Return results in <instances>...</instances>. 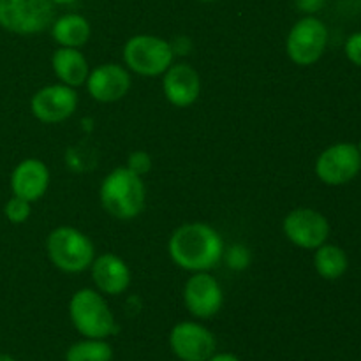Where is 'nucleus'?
I'll return each mask as SVG.
<instances>
[{
  "instance_id": "nucleus-25",
  "label": "nucleus",
  "mask_w": 361,
  "mask_h": 361,
  "mask_svg": "<svg viewBox=\"0 0 361 361\" xmlns=\"http://www.w3.org/2000/svg\"><path fill=\"white\" fill-rule=\"evenodd\" d=\"M207 361H242L233 353H214Z\"/></svg>"
},
{
  "instance_id": "nucleus-19",
  "label": "nucleus",
  "mask_w": 361,
  "mask_h": 361,
  "mask_svg": "<svg viewBox=\"0 0 361 361\" xmlns=\"http://www.w3.org/2000/svg\"><path fill=\"white\" fill-rule=\"evenodd\" d=\"M314 268L324 281H337L348 271L349 257L342 247L323 243L314 254Z\"/></svg>"
},
{
  "instance_id": "nucleus-9",
  "label": "nucleus",
  "mask_w": 361,
  "mask_h": 361,
  "mask_svg": "<svg viewBox=\"0 0 361 361\" xmlns=\"http://www.w3.org/2000/svg\"><path fill=\"white\" fill-rule=\"evenodd\" d=\"M284 235L291 243L305 250H316L330 236V222L314 208H296L284 219Z\"/></svg>"
},
{
  "instance_id": "nucleus-6",
  "label": "nucleus",
  "mask_w": 361,
  "mask_h": 361,
  "mask_svg": "<svg viewBox=\"0 0 361 361\" xmlns=\"http://www.w3.org/2000/svg\"><path fill=\"white\" fill-rule=\"evenodd\" d=\"M55 11L49 0H0V27L18 35H34L51 27Z\"/></svg>"
},
{
  "instance_id": "nucleus-13",
  "label": "nucleus",
  "mask_w": 361,
  "mask_h": 361,
  "mask_svg": "<svg viewBox=\"0 0 361 361\" xmlns=\"http://www.w3.org/2000/svg\"><path fill=\"white\" fill-rule=\"evenodd\" d=\"M87 88L99 102L120 101L130 88V74L118 63H102L88 73Z\"/></svg>"
},
{
  "instance_id": "nucleus-2",
  "label": "nucleus",
  "mask_w": 361,
  "mask_h": 361,
  "mask_svg": "<svg viewBox=\"0 0 361 361\" xmlns=\"http://www.w3.org/2000/svg\"><path fill=\"white\" fill-rule=\"evenodd\" d=\"M147 189L140 175L129 168H116L102 180L101 204L109 215L130 221L143 212Z\"/></svg>"
},
{
  "instance_id": "nucleus-28",
  "label": "nucleus",
  "mask_w": 361,
  "mask_h": 361,
  "mask_svg": "<svg viewBox=\"0 0 361 361\" xmlns=\"http://www.w3.org/2000/svg\"><path fill=\"white\" fill-rule=\"evenodd\" d=\"M200 2H215V0H200Z\"/></svg>"
},
{
  "instance_id": "nucleus-1",
  "label": "nucleus",
  "mask_w": 361,
  "mask_h": 361,
  "mask_svg": "<svg viewBox=\"0 0 361 361\" xmlns=\"http://www.w3.org/2000/svg\"><path fill=\"white\" fill-rule=\"evenodd\" d=\"M173 263L182 270L210 271L224 256L222 236L204 222H187L175 229L168 243Z\"/></svg>"
},
{
  "instance_id": "nucleus-4",
  "label": "nucleus",
  "mask_w": 361,
  "mask_h": 361,
  "mask_svg": "<svg viewBox=\"0 0 361 361\" xmlns=\"http://www.w3.org/2000/svg\"><path fill=\"white\" fill-rule=\"evenodd\" d=\"M46 252L53 267L66 274H80L92 267L95 259V247L92 240L80 229L56 228L46 240Z\"/></svg>"
},
{
  "instance_id": "nucleus-23",
  "label": "nucleus",
  "mask_w": 361,
  "mask_h": 361,
  "mask_svg": "<svg viewBox=\"0 0 361 361\" xmlns=\"http://www.w3.org/2000/svg\"><path fill=\"white\" fill-rule=\"evenodd\" d=\"M345 56L349 59V62L355 63L356 67H361V32H355L348 37L344 46Z\"/></svg>"
},
{
  "instance_id": "nucleus-27",
  "label": "nucleus",
  "mask_w": 361,
  "mask_h": 361,
  "mask_svg": "<svg viewBox=\"0 0 361 361\" xmlns=\"http://www.w3.org/2000/svg\"><path fill=\"white\" fill-rule=\"evenodd\" d=\"M0 361H16V360L9 355H0Z\"/></svg>"
},
{
  "instance_id": "nucleus-8",
  "label": "nucleus",
  "mask_w": 361,
  "mask_h": 361,
  "mask_svg": "<svg viewBox=\"0 0 361 361\" xmlns=\"http://www.w3.org/2000/svg\"><path fill=\"white\" fill-rule=\"evenodd\" d=\"M361 171V154L353 143H337L319 154L316 161V175L331 187L353 182Z\"/></svg>"
},
{
  "instance_id": "nucleus-11",
  "label": "nucleus",
  "mask_w": 361,
  "mask_h": 361,
  "mask_svg": "<svg viewBox=\"0 0 361 361\" xmlns=\"http://www.w3.org/2000/svg\"><path fill=\"white\" fill-rule=\"evenodd\" d=\"M183 302L194 317L210 319L221 312L224 293L217 279L212 277L208 271H197L183 288Z\"/></svg>"
},
{
  "instance_id": "nucleus-17",
  "label": "nucleus",
  "mask_w": 361,
  "mask_h": 361,
  "mask_svg": "<svg viewBox=\"0 0 361 361\" xmlns=\"http://www.w3.org/2000/svg\"><path fill=\"white\" fill-rule=\"evenodd\" d=\"M51 66L55 76L67 87H81L87 83L90 69L83 53L78 48H63L60 46L51 56Z\"/></svg>"
},
{
  "instance_id": "nucleus-20",
  "label": "nucleus",
  "mask_w": 361,
  "mask_h": 361,
  "mask_svg": "<svg viewBox=\"0 0 361 361\" xmlns=\"http://www.w3.org/2000/svg\"><path fill=\"white\" fill-rule=\"evenodd\" d=\"M113 348L102 338H83L71 345L66 361H111Z\"/></svg>"
},
{
  "instance_id": "nucleus-10",
  "label": "nucleus",
  "mask_w": 361,
  "mask_h": 361,
  "mask_svg": "<svg viewBox=\"0 0 361 361\" xmlns=\"http://www.w3.org/2000/svg\"><path fill=\"white\" fill-rule=\"evenodd\" d=\"M169 348L180 361H207L217 349V341L203 324L182 321L169 334Z\"/></svg>"
},
{
  "instance_id": "nucleus-29",
  "label": "nucleus",
  "mask_w": 361,
  "mask_h": 361,
  "mask_svg": "<svg viewBox=\"0 0 361 361\" xmlns=\"http://www.w3.org/2000/svg\"><path fill=\"white\" fill-rule=\"evenodd\" d=\"M358 150H360V154H361V141H360V145H358Z\"/></svg>"
},
{
  "instance_id": "nucleus-26",
  "label": "nucleus",
  "mask_w": 361,
  "mask_h": 361,
  "mask_svg": "<svg viewBox=\"0 0 361 361\" xmlns=\"http://www.w3.org/2000/svg\"><path fill=\"white\" fill-rule=\"evenodd\" d=\"M49 2H51L53 6H71V4H74L76 0H49Z\"/></svg>"
},
{
  "instance_id": "nucleus-3",
  "label": "nucleus",
  "mask_w": 361,
  "mask_h": 361,
  "mask_svg": "<svg viewBox=\"0 0 361 361\" xmlns=\"http://www.w3.org/2000/svg\"><path fill=\"white\" fill-rule=\"evenodd\" d=\"M69 317L74 328L85 338L106 341L116 334V321L101 293L94 289H80L69 302Z\"/></svg>"
},
{
  "instance_id": "nucleus-15",
  "label": "nucleus",
  "mask_w": 361,
  "mask_h": 361,
  "mask_svg": "<svg viewBox=\"0 0 361 361\" xmlns=\"http://www.w3.org/2000/svg\"><path fill=\"white\" fill-rule=\"evenodd\" d=\"M49 185V171L39 159H25L11 175L13 196L27 200L28 203L41 200Z\"/></svg>"
},
{
  "instance_id": "nucleus-16",
  "label": "nucleus",
  "mask_w": 361,
  "mask_h": 361,
  "mask_svg": "<svg viewBox=\"0 0 361 361\" xmlns=\"http://www.w3.org/2000/svg\"><path fill=\"white\" fill-rule=\"evenodd\" d=\"M92 281L97 291L109 296H118L130 284V270L122 257L115 254H102L95 257L90 267Z\"/></svg>"
},
{
  "instance_id": "nucleus-21",
  "label": "nucleus",
  "mask_w": 361,
  "mask_h": 361,
  "mask_svg": "<svg viewBox=\"0 0 361 361\" xmlns=\"http://www.w3.org/2000/svg\"><path fill=\"white\" fill-rule=\"evenodd\" d=\"M4 214H6L7 221L13 224H23L30 217V203L27 200L13 196L4 207Z\"/></svg>"
},
{
  "instance_id": "nucleus-22",
  "label": "nucleus",
  "mask_w": 361,
  "mask_h": 361,
  "mask_svg": "<svg viewBox=\"0 0 361 361\" xmlns=\"http://www.w3.org/2000/svg\"><path fill=\"white\" fill-rule=\"evenodd\" d=\"M127 168L140 176L147 175L152 169V157L147 152H134V154H130L129 161H127Z\"/></svg>"
},
{
  "instance_id": "nucleus-7",
  "label": "nucleus",
  "mask_w": 361,
  "mask_h": 361,
  "mask_svg": "<svg viewBox=\"0 0 361 361\" xmlns=\"http://www.w3.org/2000/svg\"><path fill=\"white\" fill-rule=\"evenodd\" d=\"M328 46V28L319 18L303 16L288 34L286 51L296 66H312L323 56Z\"/></svg>"
},
{
  "instance_id": "nucleus-14",
  "label": "nucleus",
  "mask_w": 361,
  "mask_h": 361,
  "mask_svg": "<svg viewBox=\"0 0 361 361\" xmlns=\"http://www.w3.org/2000/svg\"><path fill=\"white\" fill-rule=\"evenodd\" d=\"M162 90L173 106L189 108L200 97V74L189 63H171L162 78Z\"/></svg>"
},
{
  "instance_id": "nucleus-12",
  "label": "nucleus",
  "mask_w": 361,
  "mask_h": 361,
  "mask_svg": "<svg viewBox=\"0 0 361 361\" xmlns=\"http://www.w3.org/2000/svg\"><path fill=\"white\" fill-rule=\"evenodd\" d=\"M78 108V94L67 85H48L35 92L30 101V109L42 123H60L69 118Z\"/></svg>"
},
{
  "instance_id": "nucleus-24",
  "label": "nucleus",
  "mask_w": 361,
  "mask_h": 361,
  "mask_svg": "<svg viewBox=\"0 0 361 361\" xmlns=\"http://www.w3.org/2000/svg\"><path fill=\"white\" fill-rule=\"evenodd\" d=\"M293 4L305 16H314L326 6V0H293Z\"/></svg>"
},
{
  "instance_id": "nucleus-18",
  "label": "nucleus",
  "mask_w": 361,
  "mask_h": 361,
  "mask_svg": "<svg viewBox=\"0 0 361 361\" xmlns=\"http://www.w3.org/2000/svg\"><path fill=\"white\" fill-rule=\"evenodd\" d=\"M92 34L90 23L81 14H63L51 23V35L63 48H81Z\"/></svg>"
},
{
  "instance_id": "nucleus-5",
  "label": "nucleus",
  "mask_w": 361,
  "mask_h": 361,
  "mask_svg": "<svg viewBox=\"0 0 361 361\" xmlns=\"http://www.w3.org/2000/svg\"><path fill=\"white\" fill-rule=\"evenodd\" d=\"M175 59L171 42L157 35L140 34L123 46V62L133 73L141 76H159L169 69Z\"/></svg>"
}]
</instances>
